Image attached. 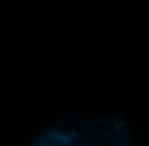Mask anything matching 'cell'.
<instances>
[{"label":"cell","mask_w":149,"mask_h":146,"mask_svg":"<svg viewBox=\"0 0 149 146\" xmlns=\"http://www.w3.org/2000/svg\"><path fill=\"white\" fill-rule=\"evenodd\" d=\"M33 146H135L128 124L118 116L62 121L44 129Z\"/></svg>","instance_id":"cell-1"}]
</instances>
